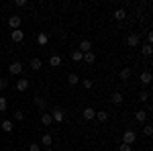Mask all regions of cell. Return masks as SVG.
I'll return each instance as SVG.
<instances>
[{
    "label": "cell",
    "mask_w": 153,
    "mask_h": 151,
    "mask_svg": "<svg viewBox=\"0 0 153 151\" xmlns=\"http://www.w3.org/2000/svg\"><path fill=\"white\" fill-rule=\"evenodd\" d=\"M51 118H53V123H63V118H65L63 108H53L51 110Z\"/></svg>",
    "instance_id": "obj_1"
},
{
    "label": "cell",
    "mask_w": 153,
    "mask_h": 151,
    "mask_svg": "<svg viewBox=\"0 0 153 151\" xmlns=\"http://www.w3.org/2000/svg\"><path fill=\"white\" fill-rule=\"evenodd\" d=\"M135 139H137L135 131L127 129V131H125V135H123V143H125V145H133V143H135Z\"/></svg>",
    "instance_id": "obj_2"
},
{
    "label": "cell",
    "mask_w": 153,
    "mask_h": 151,
    "mask_svg": "<svg viewBox=\"0 0 153 151\" xmlns=\"http://www.w3.org/2000/svg\"><path fill=\"white\" fill-rule=\"evenodd\" d=\"M21 23H23V19H21L19 14H12L10 19H8V27H10L12 31H16V29H21Z\"/></svg>",
    "instance_id": "obj_3"
},
{
    "label": "cell",
    "mask_w": 153,
    "mask_h": 151,
    "mask_svg": "<svg viewBox=\"0 0 153 151\" xmlns=\"http://www.w3.org/2000/svg\"><path fill=\"white\" fill-rule=\"evenodd\" d=\"M8 71H10L12 76H21L23 74V63L21 61H12L10 65H8Z\"/></svg>",
    "instance_id": "obj_4"
},
{
    "label": "cell",
    "mask_w": 153,
    "mask_h": 151,
    "mask_svg": "<svg viewBox=\"0 0 153 151\" xmlns=\"http://www.w3.org/2000/svg\"><path fill=\"white\" fill-rule=\"evenodd\" d=\"M78 51H82V53H88V51H92V41H90V39H84V41H80V47H78Z\"/></svg>",
    "instance_id": "obj_5"
},
{
    "label": "cell",
    "mask_w": 153,
    "mask_h": 151,
    "mask_svg": "<svg viewBox=\"0 0 153 151\" xmlns=\"http://www.w3.org/2000/svg\"><path fill=\"white\" fill-rule=\"evenodd\" d=\"M23 39H25V33L21 31V29H16V31H12V33H10V41H12V43H21Z\"/></svg>",
    "instance_id": "obj_6"
},
{
    "label": "cell",
    "mask_w": 153,
    "mask_h": 151,
    "mask_svg": "<svg viewBox=\"0 0 153 151\" xmlns=\"http://www.w3.org/2000/svg\"><path fill=\"white\" fill-rule=\"evenodd\" d=\"M0 127H2V131H4V133H12V131H14V123H12L10 118H4Z\"/></svg>",
    "instance_id": "obj_7"
},
{
    "label": "cell",
    "mask_w": 153,
    "mask_h": 151,
    "mask_svg": "<svg viewBox=\"0 0 153 151\" xmlns=\"http://www.w3.org/2000/svg\"><path fill=\"white\" fill-rule=\"evenodd\" d=\"M29 86H31V82L25 80V78H21V80L16 82V90H19V92H25V90H29Z\"/></svg>",
    "instance_id": "obj_8"
},
{
    "label": "cell",
    "mask_w": 153,
    "mask_h": 151,
    "mask_svg": "<svg viewBox=\"0 0 153 151\" xmlns=\"http://www.w3.org/2000/svg\"><path fill=\"white\" fill-rule=\"evenodd\" d=\"M127 45L129 47H137L139 45V35H137V33H131V35L127 37Z\"/></svg>",
    "instance_id": "obj_9"
},
{
    "label": "cell",
    "mask_w": 153,
    "mask_h": 151,
    "mask_svg": "<svg viewBox=\"0 0 153 151\" xmlns=\"http://www.w3.org/2000/svg\"><path fill=\"white\" fill-rule=\"evenodd\" d=\"M82 116H84V121H92V118H96V110L94 108H84Z\"/></svg>",
    "instance_id": "obj_10"
},
{
    "label": "cell",
    "mask_w": 153,
    "mask_h": 151,
    "mask_svg": "<svg viewBox=\"0 0 153 151\" xmlns=\"http://www.w3.org/2000/svg\"><path fill=\"white\" fill-rule=\"evenodd\" d=\"M37 43H39L41 47H45L49 43V35L47 33H39V35H37Z\"/></svg>",
    "instance_id": "obj_11"
},
{
    "label": "cell",
    "mask_w": 153,
    "mask_h": 151,
    "mask_svg": "<svg viewBox=\"0 0 153 151\" xmlns=\"http://www.w3.org/2000/svg\"><path fill=\"white\" fill-rule=\"evenodd\" d=\"M29 65H31V70H33V71H39V70H41V65H43V61H41L39 57H33Z\"/></svg>",
    "instance_id": "obj_12"
},
{
    "label": "cell",
    "mask_w": 153,
    "mask_h": 151,
    "mask_svg": "<svg viewBox=\"0 0 153 151\" xmlns=\"http://www.w3.org/2000/svg\"><path fill=\"white\" fill-rule=\"evenodd\" d=\"M51 143H53V137H51L49 133H45V135L41 137V145H43V149H45V147H51Z\"/></svg>",
    "instance_id": "obj_13"
},
{
    "label": "cell",
    "mask_w": 153,
    "mask_h": 151,
    "mask_svg": "<svg viewBox=\"0 0 153 151\" xmlns=\"http://www.w3.org/2000/svg\"><path fill=\"white\" fill-rule=\"evenodd\" d=\"M151 80H153L151 71H149V70H145V71L141 74V84H145V86H147V84H151Z\"/></svg>",
    "instance_id": "obj_14"
},
{
    "label": "cell",
    "mask_w": 153,
    "mask_h": 151,
    "mask_svg": "<svg viewBox=\"0 0 153 151\" xmlns=\"http://www.w3.org/2000/svg\"><path fill=\"white\" fill-rule=\"evenodd\" d=\"M110 102H112V104H120V102H123V94L120 92H112L110 94Z\"/></svg>",
    "instance_id": "obj_15"
},
{
    "label": "cell",
    "mask_w": 153,
    "mask_h": 151,
    "mask_svg": "<svg viewBox=\"0 0 153 151\" xmlns=\"http://www.w3.org/2000/svg\"><path fill=\"white\" fill-rule=\"evenodd\" d=\"M49 65H51V68H59V65H61V57H59V55H51V57H49Z\"/></svg>",
    "instance_id": "obj_16"
},
{
    "label": "cell",
    "mask_w": 153,
    "mask_h": 151,
    "mask_svg": "<svg viewBox=\"0 0 153 151\" xmlns=\"http://www.w3.org/2000/svg\"><path fill=\"white\" fill-rule=\"evenodd\" d=\"M41 123H43V127H49V125L53 123L51 115H49V112H43V115H41Z\"/></svg>",
    "instance_id": "obj_17"
},
{
    "label": "cell",
    "mask_w": 153,
    "mask_h": 151,
    "mask_svg": "<svg viewBox=\"0 0 153 151\" xmlns=\"http://www.w3.org/2000/svg\"><path fill=\"white\" fill-rule=\"evenodd\" d=\"M114 19H117V21H125V19H127L125 8H117V10H114Z\"/></svg>",
    "instance_id": "obj_18"
},
{
    "label": "cell",
    "mask_w": 153,
    "mask_h": 151,
    "mask_svg": "<svg viewBox=\"0 0 153 151\" xmlns=\"http://www.w3.org/2000/svg\"><path fill=\"white\" fill-rule=\"evenodd\" d=\"M82 61H86V63H94V61H96V55L92 53V51H88V53H84Z\"/></svg>",
    "instance_id": "obj_19"
},
{
    "label": "cell",
    "mask_w": 153,
    "mask_h": 151,
    "mask_svg": "<svg viewBox=\"0 0 153 151\" xmlns=\"http://www.w3.org/2000/svg\"><path fill=\"white\" fill-rule=\"evenodd\" d=\"M135 121H137V123H145V121H147V110H139V112L135 115Z\"/></svg>",
    "instance_id": "obj_20"
},
{
    "label": "cell",
    "mask_w": 153,
    "mask_h": 151,
    "mask_svg": "<svg viewBox=\"0 0 153 151\" xmlns=\"http://www.w3.org/2000/svg\"><path fill=\"white\" fill-rule=\"evenodd\" d=\"M82 57H84V53H82V51H78V49H76V51H71V61L80 63V61H82Z\"/></svg>",
    "instance_id": "obj_21"
},
{
    "label": "cell",
    "mask_w": 153,
    "mask_h": 151,
    "mask_svg": "<svg viewBox=\"0 0 153 151\" xmlns=\"http://www.w3.org/2000/svg\"><path fill=\"white\" fill-rule=\"evenodd\" d=\"M96 118H98L100 123H104V121H108V112H106V110H96Z\"/></svg>",
    "instance_id": "obj_22"
},
{
    "label": "cell",
    "mask_w": 153,
    "mask_h": 151,
    "mask_svg": "<svg viewBox=\"0 0 153 151\" xmlns=\"http://www.w3.org/2000/svg\"><path fill=\"white\" fill-rule=\"evenodd\" d=\"M141 51H143V55H145V57H149V55L153 53V49H151V45H149V43H145V45L141 47Z\"/></svg>",
    "instance_id": "obj_23"
},
{
    "label": "cell",
    "mask_w": 153,
    "mask_h": 151,
    "mask_svg": "<svg viewBox=\"0 0 153 151\" xmlns=\"http://www.w3.org/2000/svg\"><path fill=\"white\" fill-rule=\"evenodd\" d=\"M35 104H37V108H41V110H45V106H47V102L41 98V96H37L35 98Z\"/></svg>",
    "instance_id": "obj_24"
},
{
    "label": "cell",
    "mask_w": 153,
    "mask_h": 151,
    "mask_svg": "<svg viewBox=\"0 0 153 151\" xmlns=\"http://www.w3.org/2000/svg\"><path fill=\"white\" fill-rule=\"evenodd\" d=\"M129 78H131V70H129V68H125V70H120V80H123V82H127Z\"/></svg>",
    "instance_id": "obj_25"
},
{
    "label": "cell",
    "mask_w": 153,
    "mask_h": 151,
    "mask_svg": "<svg viewBox=\"0 0 153 151\" xmlns=\"http://www.w3.org/2000/svg\"><path fill=\"white\" fill-rule=\"evenodd\" d=\"M68 84H71V86H76V84H80V78H78L76 74H70V76H68Z\"/></svg>",
    "instance_id": "obj_26"
},
{
    "label": "cell",
    "mask_w": 153,
    "mask_h": 151,
    "mask_svg": "<svg viewBox=\"0 0 153 151\" xmlns=\"http://www.w3.org/2000/svg\"><path fill=\"white\" fill-rule=\"evenodd\" d=\"M6 108H8V100H6L4 96H0V112H4Z\"/></svg>",
    "instance_id": "obj_27"
},
{
    "label": "cell",
    "mask_w": 153,
    "mask_h": 151,
    "mask_svg": "<svg viewBox=\"0 0 153 151\" xmlns=\"http://www.w3.org/2000/svg\"><path fill=\"white\" fill-rule=\"evenodd\" d=\"M80 82H82V86L86 88V90H90V88H92V84H94V82L90 80V78H86V80H80Z\"/></svg>",
    "instance_id": "obj_28"
},
{
    "label": "cell",
    "mask_w": 153,
    "mask_h": 151,
    "mask_svg": "<svg viewBox=\"0 0 153 151\" xmlns=\"http://www.w3.org/2000/svg\"><path fill=\"white\" fill-rule=\"evenodd\" d=\"M143 133H145L147 137H151V135H153V127H151V125H145V127H143Z\"/></svg>",
    "instance_id": "obj_29"
},
{
    "label": "cell",
    "mask_w": 153,
    "mask_h": 151,
    "mask_svg": "<svg viewBox=\"0 0 153 151\" xmlns=\"http://www.w3.org/2000/svg\"><path fill=\"white\" fill-rule=\"evenodd\" d=\"M14 121H25V112L23 110H16V112H14Z\"/></svg>",
    "instance_id": "obj_30"
},
{
    "label": "cell",
    "mask_w": 153,
    "mask_h": 151,
    "mask_svg": "<svg viewBox=\"0 0 153 151\" xmlns=\"http://www.w3.org/2000/svg\"><path fill=\"white\" fill-rule=\"evenodd\" d=\"M139 98H141L143 102H145V100H149V92H147V90H141V92H139Z\"/></svg>",
    "instance_id": "obj_31"
},
{
    "label": "cell",
    "mask_w": 153,
    "mask_h": 151,
    "mask_svg": "<svg viewBox=\"0 0 153 151\" xmlns=\"http://www.w3.org/2000/svg\"><path fill=\"white\" fill-rule=\"evenodd\" d=\"M8 88V80L6 78H0V90H6Z\"/></svg>",
    "instance_id": "obj_32"
},
{
    "label": "cell",
    "mask_w": 153,
    "mask_h": 151,
    "mask_svg": "<svg viewBox=\"0 0 153 151\" xmlns=\"http://www.w3.org/2000/svg\"><path fill=\"white\" fill-rule=\"evenodd\" d=\"M29 151H41V145L39 143H31L29 145Z\"/></svg>",
    "instance_id": "obj_33"
},
{
    "label": "cell",
    "mask_w": 153,
    "mask_h": 151,
    "mask_svg": "<svg viewBox=\"0 0 153 151\" xmlns=\"http://www.w3.org/2000/svg\"><path fill=\"white\" fill-rule=\"evenodd\" d=\"M118 151H131V145H125V143H120V147H118Z\"/></svg>",
    "instance_id": "obj_34"
},
{
    "label": "cell",
    "mask_w": 153,
    "mask_h": 151,
    "mask_svg": "<svg viewBox=\"0 0 153 151\" xmlns=\"http://www.w3.org/2000/svg\"><path fill=\"white\" fill-rule=\"evenodd\" d=\"M151 41H153V33H151V31H149V33H147V43L151 45Z\"/></svg>",
    "instance_id": "obj_35"
},
{
    "label": "cell",
    "mask_w": 153,
    "mask_h": 151,
    "mask_svg": "<svg viewBox=\"0 0 153 151\" xmlns=\"http://www.w3.org/2000/svg\"><path fill=\"white\" fill-rule=\"evenodd\" d=\"M14 4H16V6H27V2H25V0H16Z\"/></svg>",
    "instance_id": "obj_36"
},
{
    "label": "cell",
    "mask_w": 153,
    "mask_h": 151,
    "mask_svg": "<svg viewBox=\"0 0 153 151\" xmlns=\"http://www.w3.org/2000/svg\"><path fill=\"white\" fill-rule=\"evenodd\" d=\"M43 151H51V147H45V149H43Z\"/></svg>",
    "instance_id": "obj_37"
}]
</instances>
